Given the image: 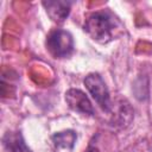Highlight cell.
I'll list each match as a JSON object with an SVG mask.
<instances>
[{
  "label": "cell",
  "instance_id": "6da1fadb",
  "mask_svg": "<svg viewBox=\"0 0 152 152\" xmlns=\"http://www.w3.org/2000/svg\"><path fill=\"white\" fill-rule=\"evenodd\" d=\"M115 19L107 11H96L90 13L84 23V31L96 42L107 43L113 38Z\"/></svg>",
  "mask_w": 152,
  "mask_h": 152
},
{
  "label": "cell",
  "instance_id": "7a4b0ae2",
  "mask_svg": "<svg viewBox=\"0 0 152 152\" xmlns=\"http://www.w3.org/2000/svg\"><path fill=\"white\" fill-rule=\"evenodd\" d=\"M46 48L55 58H64L72 52L74 40L69 32L55 30L46 38Z\"/></svg>",
  "mask_w": 152,
  "mask_h": 152
},
{
  "label": "cell",
  "instance_id": "3957f363",
  "mask_svg": "<svg viewBox=\"0 0 152 152\" xmlns=\"http://www.w3.org/2000/svg\"><path fill=\"white\" fill-rule=\"evenodd\" d=\"M84 86L93 96V99L97 102V104L104 109H110V99H109V91L108 88L102 80V77L99 74H89L84 78Z\"/></svg>",
  "mask_w": 152,
  "mask_h": 152
},
{
  "label": "cell",
  "instance_id": "277c9868",
  "mask_svg": "<svg viewBox=\"0 0 152 152\" xmlns=\"http://www.w3.org/2000/svg\"><path fill=\"white\" fill-rule=\"evenodd\" d=\"M65 101L68 106L75 112L88 115L94 114V108L91 102L89 101L88 96L80 89H69L65 94Z\"/></svg>",
  "mask_w": 152,
  "mask_h": 152
},
{
  "label": "cell",
  "instance_id": "5b68a950",
  "mask_svg": "<svg viewBox=\"0 0 152 152\" xmlns=\"http://www.w3.org/2000/svg\"><path fill=\"white\" fill-rule=\"evenodd\" d=\"M70 2L69 1H44L43 6L45 7L49 17L57 23H62L66 19L70 12Z\"/></svg>",
  "mask_w": 152,
  "mask_h": 152
},
{
  "label": "cell",
  "instance_id": "8992f818",
  "mask_svg": "<svg viewBox=\"0 0 152 152\" xmlns=\"http://www.w3.org/2000/svg\"><path fill=\"white\" fill-rule=\"evenodd\" d=\"M4 146L7 152H31L26 146L20 133H6L4 137Z\"/></svg>",
  "mask_w": 152,
  "mask_h": 152
},
{
  "label": "cell",
  "instance_id": "52a82bcc",
  "mask_svg": "<svg viewBox=\"0 0 152 152\" xmlns=\"http://www.w3.org/2000/svg\"><path fill=\"white\" fill-rule=\"evenodd\" d=\"M76 140V133L74 131H64V132H58L52 135V142L57 150L65 148L70 150L72 148Z\"/></svg>",
  "mask_w": 152,
  "mask_h": 152
},
{
  "label": "cell",
  "instance_id": "ba28073f",
  "mask_svg": "<svg viewBox=\"0 0 152 152\" xmlns=\"http://www.w3.org/2000/svg\"><path fill=\"white\" fill-rule=\"evenodd\" d=\"M84 152H99V150L96 148V147H89L87 151H84Z\"/></svg>",
  "mask_w": 152,
  "mask_h": 152
}]
</instances>
